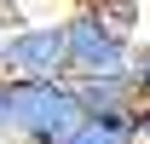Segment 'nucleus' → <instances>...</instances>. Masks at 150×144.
I'll use <instances>...</instances> for the list:
<instances>
[{
    "label": "nucleus",
    "mask_w": 150,
    "mask_h": 144,
    "mask_svg": "<svg viewBox=\"0 0 150 144\" xmlns=\"http://www.w3.org/2000/svg\"><path fill=\"white\" fill-rule=\"evenodd\" d=\"M133 69V46H127V29L115 18L98 12H81L69 18V81H93V75H127Z\"/></svg>",
    "instance_id": "obj_2"
},
{
    "label": "nucleus",
    "mask_w": 150,
    "mask_h": 144,
    "mask_svg": "<svg viewBox=\"0 0 150 144\" xmlns=\"http://www.w3.org/2000/svg\"><path fill=\"white\" fill-rule=\"evenodd\" d=\"M93 109L69 75H12V133L23 144H64Z\"/></svg>",
    "instance_id": "obj_1"
},
{
    "label": "nucleus",
    "mask_w": 150,
    "mask_h": 144,
    "mask_svg": "<svg viewBox=\"0 0 150 144\" xmlns=\"http://www.w3.org/2000/svg\"><path fill=\"white\" fill-rule=\"evenodd\" d=\"M0 133H12V75H0Z\"/></svg>",
    "instance_id": "obj_6"
},
{
    "label": "nucleus",
    "mask_w": 150,
    "mask_h": 144,
    "mask_svg": "<svg viewBox=\"0 0 150 144\" xmlns=\"http://www.w3.org/2000/svg\"><path fill=\"white\" fill-rule=\"evenodd\" d=\"M6 75H69V23H29L0 46Z\"/></svg>",
    "instance_id": "obj_3"
},
{
    "label": "nucleus",
    "mask_w": 150,
    "mask_h": 144,
    "mask_svg": "<svg viewBox=\"0 0 150 144\" xmlns=\"http://www.w3.org/2000/svg\"><path fill=\"white\" fill-rule=\"evenodd\" d=\"M139 133H144L139 127V109H93L64 144H133Z\"/></svg>",
    "instance_id": "obj_4"
},
{
    "label": "nucleus",
    "mask_w": 150,
    "mask_h": 144,
    "mask_svg": "<svg viewBox=\"0 0 150 144\" xmlns=\"http://www.w3.org/2000/svg\"><path fill=\"white\" fill-rule=\"evenodd\" d=\"M139 127H144V133H150V104H139Z\"/></svg>",
    "instance_id": "obj_7"
},
{
    "label": "nucleus",
    "mask_w": 150,
    "mask_h": 144,
    "mask_svg": "<svg viewBox=\"0 0 150 144\" xmlns=\"http://www.w3.org/2000/svg\"><path fill=\"white\" fill-rule=\"evenodd\" d=\"M0 46H6V35H0ZM0 75H6V69H0Z\"/></svg>",
    "instance_id": "obj_8"
},
{
    "label": "nucleus",
    "mask_w": 150,
    "mask_h": 144,
    "mask_svg": "<svg viewBox=\"0 0 150 144\" xmlns=\"http://www.w3.org/2000/svg\"><path fill=\"white\" fill-rule=\"evenodd\" d=\"M133 81H139V104H150V52L133 58Z\"/></svg>",
    "instance_id": "obj_5"
}]
</instances>
